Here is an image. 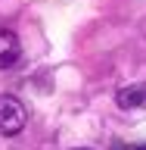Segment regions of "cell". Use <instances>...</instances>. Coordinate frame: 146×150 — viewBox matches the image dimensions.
Returning <instances> with one entry per match:
<instances>
[{
	"label": "cell",
	"instance_id": "4",
	"mask_svg": "<svg viewBox=\"0 0 146 150\" xmlns=\"http://www.w3.org/2000/svg\"><path fill=\"white\" fill-rule=\"evenodd\" d=\"M131 150H146V144H140V147H131Z\"/></svg>",
	"mask_w": 146,
	"mask_h": 150
},
{
	"label": "cell",
	"instance_id": "5",
	"mask_svg": "<svg viewBox=\"0 0 146 150\" xmlns=\"http://www.w3.org/2000/svg\"><path fill=\"white\" fill-rule=\"evenodd\" d=\"M75 150H90V147H75Z\"/></svg>",
	"mask_w": 146,
	"mask_h": 150
},
{
	"label": "cell",
	"instance_id": "1",
	"mask_svg": "<svg viewBox=\"0 0 146 150\" xmlns=\"http://www.w3.org/2000/svg\"><path fill=\"white\" fill-rule=\"evenodd\" d=\"M25 103L19 100V97H13V94H0V134L3 138H13V134H19V131L25 128Z\"/></svg>",
	"mask_w": 146,
	"mask_h": 150
},
{
	"label": "cell",
	"instance_id": "2",
	"mask_svg": "<svg viewBox=\"0 0 146 150\" xmlns=\"http://www.w3.org/2000/svg\"><path fill=\"white\" fill-rule=\"evenodd\" d=\"M115 100H118L121 110H146V81H137V84L121 88Z\"/></svg>",
	"mask_w": 146,
	"mask_h": 150
},
{
	"label": "cell",
	"instance_id": "3",
	"mask_svg": "<svg viewBox=\"0 0 146 150\" xmlns=\"http://www.w3.org/2000/svg\"><path fill=\"white\" fill-rule=\"evenodd\" d=\"M19 56H22V44H19V38L13 35V31H3V28H0V69L16 66Z\"/></svg>",
	"mask_w": 146,
	"mask_h": 150
}]
</instances>
